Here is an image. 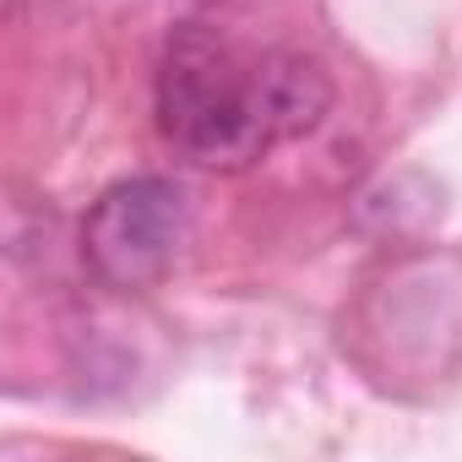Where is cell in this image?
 I'll list each match as a JSON object with an SVG mask.
<instances>
[{
    "label": "cell",
    "instance_id": "7a4b0ae2",
    "mask_svg": "<svg viewBox=\"0 0 462 462\" xmlns=\"http://www.w3.org/2000/svg\"><path fill=\"white\" fill-rule=\"evenodd\" d=\"M185 228H190L185 190L163 174H131L93 201L82 223V256L98 283L142 294L158 278H169L185 245Z\"/></svg>",
    "mask_w": 462,
    "mask_h": 462
},
{
    "label": "cell",
    "instance_id": "6da1fadb",
    "mask_svg": "<svg viewBox=\"0 0 462 462\" xmlns=\"http://www.w3.org/2000/svg\"><path fill=\"white\" fill-rule=\"evenodd\" d=\"M332 109V77L300 50L240 55L207 28H180L158 66V131L201 169H251L310 136Z\"/></svg>",
    "mask_w": 462,
    "mask_h": 462
}]
</instances>
